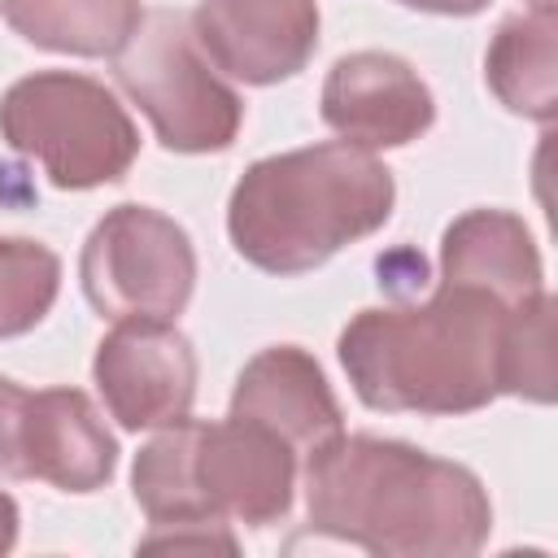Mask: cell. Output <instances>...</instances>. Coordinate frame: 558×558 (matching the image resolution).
<instances>
[{
	"instance_id": "cell-12",
	"label": "cell",
	"mask_w": 558,
	"mask_h": 558,
	"mask_svg": "<svg viewBox=\"0 0 558 558\" xmlns=\"http://www.w3.org/2000/svg\"><path fill=\"white\" fill-rule=\"evenodd\" d=\"M196 436L201 423L179 418L135 453L131 484L140 510L153 523V536H144L140 549H235V541L222 532V519L201 497Z\"/></svg>"
},
{
	"instance_id": "cell-22",
	"label": "cell",
	"mask_w": 558,
	"mask_h": 558,
	"mask_svg": "<svg viewBox=\"0 0 558 558\" xmlns=\"http://www.w3.org/2000/svg\"><path fill=\"white\" fill-rule=\"evenodd\" d=\"M532 9H554V0H527Z\"/></svg>"
},
{
	"instance_id": "cell-19",
	"label": "cell",
	"mask_w": 558,
	"mask_h": 558,
	"mask_svg": "<svg viewBox=\"0 0 558 558\" xmlns=\"http://www.w3.org/2000/svg\"><path fill=\"white\" fill-rule=\"evenodd\" d=\"M26 401L31 392L13 379L0 375V471L13 480H26L22 466V418H26Z\"/></svg>"
},
{
	"instance_id": "cell-10",
	"label": "cell",
	"mask_w": 558,
	"mask_h": 558,
	"mask_svg": "<svg viewBox=\"0 0 558 558\" xmlns=\"http://www.w3.org/2000/svg\"><path fill=\"white\" fill-rule=\"evenodd\" d=\"M436 118V100L418 70L397 52H349L327 70L323 122L357 148H401Z\"/></svg>"
},
{
	"instance_id": "cell-16",
	"label": "cell",
	"mask_w": 558,
	"mask_h": 558,
	"mask_svg": "<svg viewBox=\"0 0 558 558\" xmlns=\"http://www.w3.org/2000/svg\"><path fill=\"white\" fill-rule=\"evenodd\" d=\"M4 22L35 48L113 57L140 26V0H0Z\"/></svg>"
},
{
	"instance_id": "cell-18",
	"label": "cell",
	"mask_w": 558,
	"mask_h": 558,
	"mask_svg": "<svg viewBox=\"0 0 558 558\" xmlns=\"http://www.w3.org/2000/svg\"><path fill=\"white\" fill-rule=\"evenodd\" d=\"M61 262L35 240H0V340L31 331L57 301Z\"/></svg>"
},
{
	"instance_id": "cell-7",
	"label": "cell",
	"mask_w": 558,
	"mask_h": 558,
	"mask_svg": "<svg viewBox=\"0 0 558 558\" xmlns=\"http://www.w3.org/2000/svg\"><path fill=\"white\" fill-rule=\"evenodd\" d=\"M92 375L126 432L170 427L187 418L196 397V353L170 318H118L96 349Z\"/></svg>"
},
{
	"instance_id": "cell-15",
	"label": "cell",
	"mask_w": 558,
	"mask_h": 558,
	"mask_svg": "<svg viewBox=\"0 0 558 558\" xmlns=\"http://www.w3.org/2000/svg\"><path fill=\"white\" fill-rule=\"evenodd\" d=\"M554 48H558V17L554 9H532L514 13L497 26L488 57H484V78L493 96L523 118L549 122L554 118Z\"/></svg>"
},
{
	"instance_id": "cell-4",
	"label": "cell",
	"mask_w": 558,
	"mask_h": 558,
	"mask_svg": "<svg viewBox=\"0 0 558 558\" xmlns=\"http://www.w3.org/2000/svg\"><path fill=\"white\" fill-rule=\"evenodd\" d=\"M0 135L13 153L31 157L52 187L87 192L118 183L135 153L140 135L118 96L70 70H39L17 78L0 100Z\"/></svg>"
},
{
	"instance_id": "cell-3",
	"label": "cell",
	"mask_w": 558,
	"mask_h": 558,
	"mask_svg": "<svg viewBox=\"0 0 558 558\" xmlns=\"http://www.w3.org/2000/svg\"><path fill=\"white\" fill-rule=\"evenodd\" d=\"M392 170L357 144H314L253 161L227 205V231L266 275H305L392 214Z\"/></svg>"
},
{
	"instance_id": "cell-17",
	"label": "cell",
	"mask_w": 558,
	"mask_h": 558,
	"mask_svg": "<svg viewBox=\"0 0 558 558\" xmlns=\"http://www.w3.org/2000/svg\"><path fill=\"white\" fill-rule=\"evenodd\" d=\"M501 392L541 405L554 401V296L545 292L510 310L501 349Z\"/></svg>"
},
{
	"instance_id": "cell-1",
	"label": "cell",
	"mask_w": 558,
	"mask_h": 558,
	"mask_svg": "<svg viewBox=\"0 0 558 558\" xmlns=\"http://www.w3.org/2000/svg\"><path fill=\"white\" fill-rule=\"evenodd\" d=\"M310 532L379 558H471L488 541L484 484L436 453L379 436H331L305 466Z\"/></svg>"
},
{
	"instance_id": "cell-11",
	"label": "cell",
	"mask_w": 558,
	"mask_h": 558,
	"mask_svg": "<svg viewBox=\"0 0 558 558\" xmlns=\"http://www.w3.org/2000/svg\"><path fill=\"white\" fill-rule=\"evenodd\" d=\"M231 414L270 427L296 453H314L344 432V414L323 366L296 344H270L240 371Z\"/></svg>"
},
{
	"instance_id": "cell-14",
	"label": "cell",
	"mask_w": 558,
	"mask_h": 558,
	"mask_svg": "<svg viewBox=\"0 0 558 558\" xmlns=\"http://www.w3.org/2000/svg\"><path fill=\"white\" fill-rule=\"evenodd\" d=\"M440 283L480 288L501 305H523L545 292L541 253L523 218L506 209H471L453 218L440 240Z\"/></svg>"
},
{
	"instance_id": "cell-8",
	"label": "cell",
	"mask_w": 558,
	"mask_h": 558,
	"mask_svg": "<svg viewBox=\"0 0 558 558\" xmlns=\"http://www.w3.org/2000/svg\"><path fill=\"white\" fill-rule=\"evenodd\" d=\"M196 484L218 519L270 527L292 510L296 449L270 427L227 414V423H201Z\"/></svg>"
},
{
	"instance_id": "cell-9",
	"label": "cell",
	"mask_w": 558,
	"mask_h": 558,
	"mask_svg": "<svg viewBox=\"0 0 558 558\" xmlns=\"http://www.w3.org/2000/svg\"><path fill=\"white\" fill-rule=\"evenodd\" d=\"M187 17L205 57L253 87L292 78L318 48L314 0H201Z\"/></svg>"
},
{
	"instance_id": "cell-13",
	"label": "cell",
	"mask_w": 558,
	"mask_h": 558,
	"mask_svg": "<svg viewBox=\"0 0 558 558\" xmlns=\"http://www.w3.org/2000/svg\"><path fill=\"white\" fill-rule=\"evenodd\" d=\"M22 466L26 480H44L61 493H92L109 484L118 466V440L105 432L87 392L44 388L26 401Z\"/></svg>"
},
{
	"instance_id": "cell-20",
	"label": "cell",
	"mask_w": 558,
	"mask_h": 558,
	"mask_svg": "<svg viewBox=\"0 0 558 558\" xmlns=\"http://www.w3.org/2000/svg\"><path fill=\"white\" fill-rule=\"evenodd\" d=\"M405 9H423V13H445V17H466V13H480L488 0H397Z\"/></svg>"
},
{
	"instance_id": "cell-6",
	"label": "cell",
	"mask_w": 558,
	"mask_h": 558,
	"mask_svg": "<svg viewBox=\"0 0 558 558\" xmlns=\"http://www.w3.org/2000/svg\"><path fill=\"white\" fill-rule=\"evenodd\" d=\"M78 279L100 318H174L192 301L196 248L161 209L118 205L92 227Z\"/></svg>"
},
{
	"instance_id": "cell-5",
	"label": "cell",
	"mask_w": 558,
	"mask_h": 558,
	"mask_svg": "<svg viewBox=\"0 0 558 558\" xmlns=\"http://www.w3.org/2000/svg\"><path fill=\"white\" fill-rule=\"evenodd\" d=\"M113 74L170 153H222L244 122L235 87L205 57L192 17L179 9L140 17L131 39L118 48Z\"/></svg>"
},
{
	"instance_id": "cell-21",
	"label": "cell",
	"mask_w": 558,
	"mask_h": 558,
	"mask_svg": "<svg viewBox=\"0 0 558 558\" xmlns=\"http://www.w3.org/2000/svg\"><path fill=\"white\" fill-rule=\"evenodd\" d=\"M17 541V506L9 493H0V554H9Z\"/></svg>"
},
{
	"instance_id": "cell-2",
	"label": "cell",
	"mask_w": 558,
	"mask_h": 558,
	"mask_svg": "<svg viewBox=\"0 0 558 558\" xmlns=\"http://www.w3.org/2000/svg\"><path fill=\"white\" fill-rule=\"evenodd\" d=\"M514 305L440 283L427 305L362 310L340 331V366L371 410L471 414L501 397V349Z\"/></svg>"
}]
</instances>
